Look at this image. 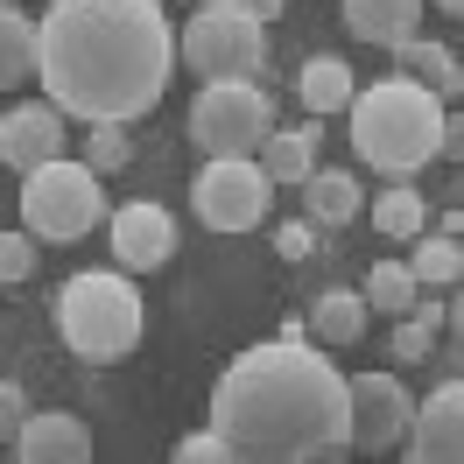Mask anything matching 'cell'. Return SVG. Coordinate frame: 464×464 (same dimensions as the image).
<instances>
[{"instance_id":"4dcf8cb0","label":"cell","mask_w":464,"mask_h":464,"mask_svg":"<svg viewBox=\"0 0 464 464\" xmlns=\"http://www.w3.org/2000/svg\"><path fill=\"white\" fill-rule=\"evenodd\" d=\"M232 464H303V450H232Z\"/></svg>"},{"instance_id":"5b68a950","label":"cell","mask_w":464,"mask_h":464,"mask_svg":"<svg viewBox=\"0 0 464 464\" xmlns=\"http://www.w3.org/2000/svg\"><path fill=\"white\" fill-rule=\"evenodd\" d=\"M183 71H198L204 85H226V78L261 85V71H267V22H254L239 0H204L198 14L183 22Z\"/></svg>"},{"instance_id":"7402d4cb","label":"cell","mask_w":464,"mask_h":464,"mask_svg":"<svg viewBox=\"0 0 464 464\" xmlns=\"http://www.w3.org/2000/svg\"><path fill=\"white\" fill-rule=\"evenodd\" d=\"M408 267H415L422 289H464V239H450V232H422V239L408 246Z\"/></svg>"},{"instance_id":"7a4b0ae2","label":"cell","mask_w":464,"mask_h":464,"mask_svg":"<svg viewBox=\"0 0 464 464\" xmlns=\"http://www.w3.org/2000/svg\"><path fill=\"white\" fill-rule=\"evenodd\" d=\"M352 394L345 373L331 366V352L310 345V324L289 317L282 338L246 345L211 387V430L232 450H324L345 443Z\"/></svg>"},{"instance_id":"d4e9b609","label":"cell","mask_w":464,"mask_h":464,"mask_svg":"<svg viewBox=\"0 0 464 464\" xmlns=\"http://www.w3.org/2000/svg\"><path fill=\"white\" fill-rule=\"evenodd\" d=\"M134 162V141H127V127H92V141H85V169L92 176H113Z\"/></svg>"},{"instance_id":"6da1fadb","label":"cell","mask_w":464,"mask_h":464,"mask_svg":"<svg viewBox=\"0 0 464 464\" xmlns=\"http://www.w3.org/2000/svg\"><path fill=\"white\" fill-rule=\"evenodd\" d=\"M43 99L78 127L141 120L176 71V35L162 0H50L35 22Z\"/></svg>"},{"instance_id":"ffe728a7","label":"cell","mask_w":464,"mask_h":464,"mask_svg":"<svg viewBox=\"0 0 464 464\" xmlns=\"http://www.w3.org/2000/svg\"><path fill=\"white\" fill-rule=\"evenodd\" d=\"M35 57H43V43H35V22L14 7V0H0V92L29 85L35 78Z\"/></svg>"},{"instance_id":"8992f818","label":"cell","mask_w":464,"mask_h":464,"mask_svg":"<svg viewBox=\"0 0 464 464\" xmlns=\"http://www.w3.org/2000/svg\"><path fill=\"white\" fill-rule=\"evenodd\" d=\"M275 134V99L246 78H226V85H204L190 99V141H198L204 162H254Z\"/></svg>"},{"instance_id":"cb8c5ba5","label":"cell","mask_w":464,"mask_h":464,"mask_svg":"<svg viewBox=\"0 0 464 464\" xmlns=\"http://www.w3.org/2000/svg\"><path fill=\"white\" fill-rule=\"evenodd\" d=\"M359 295H366V310H380V317H408L415 295H422V282H415V267H408V261H380Z\"/></svg>"},{"instance_id":"f546056e","label":"cell","mask_w":464,"mask_h":464,"mask_svg":"<svg viewBox=\"0 0 464 464\" xmlns=\"http://www.w3.org/2000/svg\"><path fill=\"white\" fill-rule=\"evenodd\" d=\"M436 155L464 162V113H450V106H443V134H436Z\"/></svg>"},{"instance_id":"44dd1931","label":"cell","mask_w":464,"mask_h":464,"mask_svg":"<svg viewBox=\"0 0 464 464\" xmlns=\"http://www.w3.org/2000/svg\"><path fill=\"white\" fill-rule=\"evenodd\" d=\"M366 211H373V232L401 239V246H415V239L430 232V204H422V190H415V183H394V190H380Z\"/></svg>"},{"instance_id":"484cf974","label":"cell","mask_w":464,"mask_h":464,"mask_svg":"<svg viewBox=\"0 0 464 464\" xmlns=\"http://www.w3.org/2000/svg\"><path fill=\"white\" fill-rule=\"evenodd\" d=\"M169 464H232V443L218 430H198V436H176Z\"/></svg>"},{"instance_id":"4fadbf2b","label":"cell","mask_w":464,"mask_h":464,"mask_svg":"<svg viewBox=\"0 0 464 464\" xmlns=\"http://www.w3.org/2000/svg\"><path fill=\"white\" fill-rule=\"evenodd\" d=\"M14 464H92V430L63 408L29 415L22 436H14Z\"/></svg>"},{"instance_id":"836d02e7","label":"cell","mask_w":464,"mask_h":464,"mask_svg":"<svg viewBox=\"0 0 464 464\" xmlns=\"http://www.w3.org/2000/svg\"><path fill=\"white\" fill-rule=\"evenodd\" d=\"M239 7H246V14H254V22H275V14H282V7H289V0H239Z\"/></svg>"},{"instance_id":"9a60e30c","label":"cell","mask_w":464,"mask_h":464,"mask_svg":"<svg viewBox=\"0 0 464 464\" xmlns=\"http://www.w3.org/2000/svg\"><path fill=\"white\" fill-rule=\"evenodd\" d=\"M359 211H366L359 176H345V169H310V183H303V218H310L317 232H345Z\"/></svg>"},{"instance_id":"e575fe53","label":"cell","mask_w":464,"mask_h":464,"mask_svg":"<svg viewBox=\"0 0 464 464\" xmlns=\"http://www.w3.org/2000/svg\"><path fill=\"white\" fill-rule=\"evenodd\" d=\"M443 324H450V331H458V345H464V289L450 295V303H443Z\"/></svg>"},{"instance_id":"ac0fdd59","label":"cell","mask_w":464,"mask_h":464,"mask_svg":"<svg viewBox=\"0 0 464 464\" xmlns=\"http://www.w3.org/2000/svg\"><path fill=\"white\" fill-rule=\"evenodd\" d=\"M394 63H401L408 85L436 92L443 106L464 92V63H458V50H443V43H422V35H415V43H401V50H394Z\"/></svg>"},{"instance_id":"9c48e42d","label":"cell","mask_w":464,"mask_h":464,"mask_svg":"<svg viewBox=\"0 0 464 464\" xmlns=\"http://www.w3.org/2000/svg\"><path fill=\"white\" fill-rule=\"evenodd\" d=\"M345 394H352V422H345L352 450H394V443H408L415 394L401 387V373H352Z\"/></svg>"},{"instance_id":"5bb4252c","label":"cell","mask_w":464,"mask_h":464,"mask_svg":"<svg viewBox=\"0 0 464 464\" xmlns=\"http://www.w3.org/2000/svg\"><path fill=\"white\" fill-rule=\"evenodd\" d=\"M430 0H345V29L352 43H373V50H401L422 35Z\"/></svg>"},{"instance_id":"d6a6232c","label":"cell","mask_w":464,"mask_h":464,"mask_svg":"<svg viewBox=\"0 0 464 464\" xmlns=\"http://www.w3.org/2000/svg\"><path fill=\"white\" fill-rule=\"evenodd\" d=\"M345 450H352V443H324V450H310V458H303V464H352Z\"/></svg>"},{"instance_id":"e0dca14e","label":"cell","mask_w":464,"mask_h":464,"mask_svg":"<svg viewBox=\"0 0 464 464\" xmlns=\"http://www.w3.org/2000/svg\"><path fill=\"white\" fill-rule=\"evenodd\" d=\"M317 120H303V127H289V134H282V127H275V134H267V148L261 155H254V162H261V176L267 183H295V190H303V183H310V169H317Z\"/></svg>"},{"instance_id":"52a82bcc","label":"cell","mask_w":464,"mask_h":464,"mask_svg":"<svg viewBox=\"0 0 464 464\" xmlns=\"http://www.w3.org/2000/svg\"><path fill=\"white\" fill-rule=\"evenodd\" d=\"M106 218V190L85 162H43L35 176H22V232L29 239H50V246H71L85 239L92 226Z\"/></svg>"},{"instance_id":"74e56055","label":"cell","mask_w":464,"mask_h":464,"mask_svg":"<svg viewBox=\"0 0 464 464\" xmlns=\"http://www.w3.org/2000/svg\"><path fill=\"white\" fill-rule=\"evenodd\" d=\"M0 120H7V113H0Z\"/></svg>"},{"instance_id":"277c9868","label":"cell","mask_w":464,"mask_h":464,"mask_svg":"<svg viewBox=\"0 0 464 464\" xmlns=\"http://www.w3.org/2000/svg\"><path fill=\"white\" fill-rule=\"evenodd\" d=\"M141 289L120 275V267H85V275H71L57 289V338L85 366H113L127 352L141 345Z\"/></svg>"},{"instance_id":"8d00e7d4","label":"cell","mask_w":464,"mask_h":464,"mask_svg":"<svg viewBox=\"0 0 464 464\" xmlns=\"http://www.w3.org/2000/svg\"><path fill=\"white\" fill-rule=\"evenodd\" d=\"M436 7H450V14H464V0H436Z\"/></svg>"},{"instance_id":"f35d334b","label":"cell","mask_w":464,"mask_h":464,"mask_svg":"<svg viewBox=\"0 0 464 464\" xmlns=\"http://www.w3.org/2000/svg\"><path fill=\"white\" fill-rule=\"evenodd\" d=\"M198 7H204V0H198Z\"/></svg>"},{"instance_id":"4316f807","label":"cell","mask_w":464,"mask_h":464,"mask_svg":"<svg viewBox=\"0 0 464 464\" xmlns=\"http://www.w3.org/2000/svg\"><path fill=\"white\" fill-rule=\"evenodd\" d=\"M35 275V239L29 232H0V282L14 289V282H29Z\"/></svg>"},{"instance_id":"30bf717a","label":"cell","mask_w":464,"mask_h":464,"mask_svg":"<svg viewBox=\"0 0 464 464\" xmlns=\"http://www.w3.org/2000/svg\"><path fill=\"white\" fill-rule=\"evenodd\" d=\"M106 239H113V267L120 275H155V267H169L176 254V218L162 211V204H120L113 218H106Z\"/></svg>"},{"instance_id":"2e32d148","label":"cell","mask_w":464,"mask_h":464,"mask_svg":"<svg viewBox=\"0 0 464 464\" xmlns=\"http://www.w3.org/2000/svg\"><path fill=\"white\" fill-rule=\"evenodd\" d=\"M366 317H373V310H366V295L359 289H324L317 303H310V345H359V338H366Z\"/></svg>"},{"instance_id":"603a6c76","label":"cell","mask_w":464,"mask_h":464,"mask_svg":"<svg viewBox=\"0 0 464 464\" xmlns=\"http://www.w3.org/2000/svg\"><path fill=\"white\" fill-rule=\"evenodd\" d=\"M436 331H443V303L422 289V295H415V310L394 317V345H387V352H394L401 366H422V359L436 352Z\"/></svg>"},{"instance_id":"d6986e66","label":"cell","mask_w":464,"mask_h":464,"mask_svg":"<svg viewBox=\"0 0 464 464\" xmlns=\"http://www.w3.org/2000/svg\"><path fill=\"white\" fill-rule=\"evenodd\" d=\"M295 99H303L317 120L345 113L352 99H359V85H352V63H345V57H310L303 71H295Z\"/></svg>"},{"instance_id":"7c38bea8","label":"cell","mask_w":464,"mask_h":464,"mask_svg":"<svg viewBox=\"0 0 464 464\" xmlns=\"http://www.w3.org/2000/svg\"><path fill=\"white\" fill-rule=\"evenodd\" d=\"M0 162L14 176H35L43 162H63V113L50 99H29L0 120Z\"/></svg>"},{"instance_id":"d590c367","label":"cell","mask_w":464,"mask_h":464,"mask_svg":"<svg viewBox=\"0 0 464 464\" xmlns=\"http://www.w3.org/2000/svg\"><path fill=\"white\" fill-rule=\"evenodd\" d=\"M458 211H464V162H458Z\"/></svg>"},{"instance_id":"8fae6325","label":"cell","mask_w":464,"mask_h":464,"mask_svg":"<svg viewBox=\"0 0 464 464\" xmlns=\"http://www.w3.org/2000/svg\"><path fill=\"white\" fill-rule=\"evenodd\" d=\"M408 464H464V373L458 380H436L430 401H415Z\"/></svg>"},{"instance_id":"3957f363","label":"cell","mask_w":464,"mask_h":464,"mask_svg":"<svg viewBox=\"0 0 464 464\" xmlns=\"http://www.w3.org/2000/svg\"><path fill=\"white\" fill-rule=\"evenodd\" d=\"M352 120V155L380 176H415L422 162H436V134H443V99L408 78H380L345 106Z\"/></svg>"},{"instance_id":"ba28073f","label":"cell","mask_w":464,"mask_h":464,"mask_svg":"<svg viewBox=\"0 0 464 464\" xmlns=\"http://www.w3.org/2000/svg\"><path fill=\"white\" fill-rule=\"evenodd\" d=\"M190 204L211 232H254L275 204V183L261 176V162H204L190 176Z\"/></svg>"},{"instance_id":"f1b7e54d","label":"cell","mask_w":464,"mask_h":464,"mask_svg":"<svg viewBox=\"0 0 464 464\" xmlns=\"http://www.w3.org/2000/svg\"><path fill=\"white\" fill-rule=\"evenodd\" d=\"M35 408H29V394L14 387V380H0V443H14L22 436V422H29Z\"/></svg>"},{"instance_id":"1f68e13d","label":"cell","mask_w":464,"mask_h":464,"mask_svg":"<svg viewBox=\"0 0 464 464\" xmlns=\"http://www.w3.org/2000/svg\"><path fill=\"white\" fill-rule=\"evenodd\" d=\"M430 359H436V373H443V380L464 373V345H458V352H430Z\"/></svg>"},{"instance_id":"83f0119b","label":"cell","mask_w":464,"mask_h":464,"mask_svg":"<svg viewBox=\"0 0 464 464\" xmlns=\"http://www.w3.org/2000/svg\"><path fill=\"white\" fill-rule=\"evenodd\" d=\"M275 254H282V261H310V254H317V226H310V218H282V226H275Z\"/></svg>"}]
</instances>
